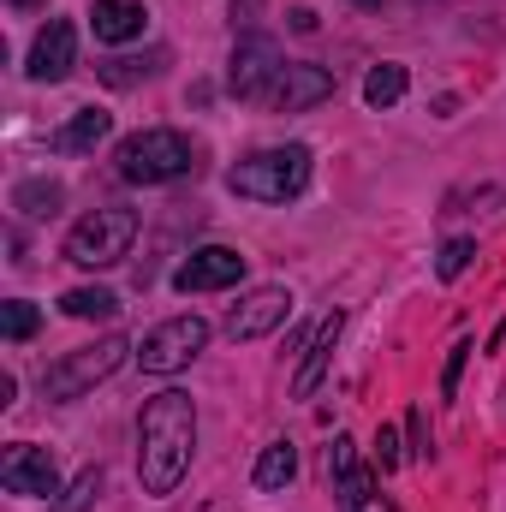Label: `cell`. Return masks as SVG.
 Here are the masks:
<instances>
[{
    "mask_svg": "<svg viewBox=\"0 0 506 512\" xmlns=\"http://www.w3.org/2000/svg\"><path fill=\"white\" fill-rule=\"evenodd\" d=\"M328 96H334V72H328V66L286 60L262 108H274V114H304V108H316V102H328Z\"/></svg>",
    "mask_w": 506,
    "mask_h": 512,
    "instance_id": "cell-8",
    "label": "cell"
},
{
    "mask_svg": "<svg viewBox=\"0 0 506 512\" xmlns=\"http://www.w3.org/2000/svg\"><path fill=\"white\" fill-rule=\"evenodd\" d=\"M286 316H292V292H286V286H256L251 298L233 304L227 334H233V340H262V334H274Z\"/></svg>",
    "mask_w": 506,
    "mask_h": 512,
    "instance_id": "cell-12",
    "label": "cell"
},
{
    "mask_svg": "<svg viewBox=\"0 0 506 512\" xmlns=\"http://www.w3.org/2000/svg\"><path fill=\"white\" fill-rule=\"evenodd\" d=\"M227 185H233L239 197H251V203H292V197L310 185V149H304V143L256 149V155H245V161L227 173Z\"/></svg>",
    "mask_w": 506,
    "mask_h": 512,
    "instance_id": "cell-3",
    "label": "cell"
},
{
    "mask_svg": "<svg viewBox=\"0 0 506 512\" xmlns=\"http://www.w3.org/2000/svg\"><path fill=\"white\" fill-rule=\"evenodd\" d=\"M334 495H340V507L358 512L370 501V471H358V465H346V471H334Z\"/></svg>",
    "mask_w": 506,
    "mask_h": 512,
    "instance_id": "cell-21",
    "label": "cell"
},
{
    "mask_svg": "<svg viewBox=\"0 0 506 512\" xmlns=\"http://www.w3.org/2000/svg\"><path fill=\"white\" fill-rule=\"evenodd\" d=\"M233 18L239 24H256V0H233Z\"/></svg>",
    "mask_w": 506,
    "mask_h": 512,
    "instance_id": "cell-27",
    "label": "cell"
},
{
    "mask_svg": "<svg viewBox=\"0 0 506 512\" xmlns=\"http://www.w3.org/2000/svg\"><path fill=\"white\" fill-rule=\"evenodd\" d=\"M72 60H78V30H72L66 18H48V24L36 30V42H30L24 72H30L36 84H60V78L72 72Z\"/></svg>",
    "mask_w": 506,
    "mask_h": 512,
    "instance_id": "cell-11",
    "label": "cell"
},
{
    "mask_svg": "<svg viewBox=\"0 0 506 512\" xmlns=\"http://www.w3.org/2000/svg\"><path fill=\"white\" fill-rule=\"evenodd\" d=\"M108 131H114V114H102V108H78L66 126L54 131V149H60V155H90Z\"/></svg>",
    "mask_w": 506,
    "mask_h": 512,
    "instance_id": "cell-15",
    "label": "cell"
},
{
    "mask_svg": "<svg viewBox=\"0 0 506 512\" xmlns=\"http://www.w3.org/2000/svg\"><path fill=\"white\" fill-rule=\"evenodd\" d=\"M60 197H66V191H60L54 179H24V185L12 191V209H18V215H30V221H42V215H54V209H60Z\"/></svg>",
    "mask_w": 506,
    "mask_h": 512,
    "instance_id": "cell-18",
    "label": "cell"
},
{
    "mask_svg": "<svg viewBox=\"0 0 506 512\" xmlns=\"http://www.w3.org/2000/svg\"><path fill=\"white\" fill-rule=\"evenodd\" d=\"M0 483H6V495H60V465L48 459V447H30V441H18V447H6V459H0Z\"/></svg>",
    "mask_w": 506,
    "mask_h": 512,
    "instance_id": "cell-9",
    "label": "cell"
},
{
    "mask_svg": "<svg viewBox=\"0 0 506 512\" xmlns=\"http://www.w3.org/2000/svg\"><path fill=\"white\" fill-rule=\"evenodd\" d=\"M239 280H245V256L227 251V245L191 251L185 262H179V274H173L179 292H221V286H239Z\"/></svg>",
    "mask_w": 506,
    "mask_h": 512,
    "instance_id": "cell-10",
    "label": "cell"
},
{
    "mask_svg": "<svg viewBox=\"0 0 506 512\" xmlns=\"http://www.w3.org/2000/svg\"><path fill=\"white\" fill-rule=\"evenodd\" d=\"M131 239H137V215L131 209H96V215H84L66 233V262H78V268H114V262L131 256Z\"/></svg>",
    "mask_w": 506,
    "mask_h": 512,
    "instance_id": "cell-5",
    "label": "cell"
},
{
    "mask_svg": "<svg viewBox=\"0 0 506 512\" xmlns=\"http://www.w3.org/2000/svg\"><path fill=\"white\" fill-rule=\"evenodd\" d=\"M143 24H149V12H143L137 0H96V6H90L96 42H131V36H143Z\"/></svg>",
    "mask_w": 506,
    "mask_h": 512,
    "instance_id": "cell-14",
    "label": "cell"
},
{
    "mask_svg": "<svg viewBox=\"0 0 506 512\" xmlns=\"http://www.w3.org/2000/svg\"><path fill=\"white\" fill-rule=\"evenodd\" d=\"M96 495H102V471H84V477H78V483L66 489V501H60L54 512H84L90 501H96Z\"/></svg>",
    "mask_w": 506,
    "mask_h": 512,
    "instance_id": "cell-23",
    "label": "cell"
},
{
    "mask_svg": "<svg viewBox=\"0 0 506 512\" xmlns=\"http://www.w3.org/2000/svg\"><path fill=\"white\" fill-rule=\"evenodd\" d=\"M12 6H24V12H30V6H42V0H12Z\"/></svg>",
    "mask_w": 506,
    "mask_h": 512,
    "instance_id": "cell-28",
    "label": "cell"
},
{
    "mask_svg": "<svg viewBox=\"0 0 506 512\" xmlns=\"http://www.w3.org/2000/svg\"><path fill=\"white\" fill-rule=\"evenodd\" d=\"M340 328H346V316L334 310V316L316 328V340L304 346V364H298V376H292V393H298V399H310V393H316L322 370H328V358H334V346H340Z\"/></svg>",
    "mask_w": 506,
    "mask_h": 512,
    "instance_id": "cell-13",
    "label": "cell"
},
{
    "mask_svg": "<svg viewBox=\"0 0 506 512\" xmlns=\"http://www.w3.org/2000/svg\"><path fill=\"white\" fill-rule=\"evenodd\" d=\"M465 364H471V340H459V346L447 352V370H441V399H453V393H459V376H465Z\"/></svg>",
    "mask_w": 506,
    "mask_h": 512,
    "instance_id": "cell-24",
    "label": "cell"
},
{
    "mask_svg": "<svg viewBox=\"0 0 506 512\" xmlns=\"http://www.w3.org/2000/svg\"><path fill=\"white\" fill-rule=\"evenodd\" d=\"M191 447H197V405L191 393L167 387L143 405L137 417V477L143 495H173L191 471Z\"/></svg>",
    "mask_w": 506,
    "mask_h": 512,
    "instance_id": "cell-1",
    "label": "cell"
},
{
    "mask_svg": "<svg viewBox=\"0 0 506 512\" xmlns=\"http://www.w3.org/2000/svg\"><path fill=\"white\" fill-rule=\"evenodd\" d=\"M405 84H411L405 66H376V72L364 78V102H370V108H393V102L405 96Z\"/></svg>",
    "mask_w": 506,
    "mask_h": 512,
    "instance_id": "cell-19",
    "label": "cell"
},
{
    "mask_svg": "<svg viewBox=\"0 0 506 512\" xmlns=\"http://www.w3.org/2000/svg\"><path fill=\"white\" fill-rule=\"evenodd\" d=\"M131 340L126 334H108L96 346H78V352H60L48 370H42V399H84L96 382H108L120 364H126Z\"/></svg>",
    "mask_w": 506,
    "mask_h": 512,
    "instance_id": "cell-4",
    "label": "cell"
},
{
    "mask_svg": "<svg viewBox=\"0 0 506 512\" xmlns=\"http://www.w3.org/2000/svg\"><path fill=\"white\" fill-rule=\"evenodd\" d=\"M114 167H120L126 185H173V179H185V173L197 167V149H191L185 131L149 126V131H137V137L120 143Z\"/></svg>",
    "mask_w": 506,
    "mask_h": 512,
    "instance_id": "cell-2",
    "label": "cell"
},
{
    "mask_svg": "<svg viewBox=\"0 0 506 512\" xmlns=\"http://www.w3.org/2000/svg\"><path fill=\"white\" fill-rule=\"evenodd\" d=\"M203 346H209V322H203V316H173V322L149 328L131 358H137L143 376H173V370H185Z\"/></svg>",
    "mask_w": 506,
    "mask_h": 512,
    "instance_id": "cell-6",
    "label": "cell"
},
{
    "mask_svg": "<svg viewBox=\"0 0 506 512\" xmlns=\"http://www.w3.org/2000/svg\"><path fill=\"white\" fill-rule=\"evenodd\" d=\"M42 328V310L30 304V298H12V304H0V334L6 340H30Z\"/></svg>",
    "mask_w": 506,
    "mask_h": 512,
    "instance_id": "cell-20",
    "label": "cell"
},
{
    "mask_svg": "<svg viewBox=\"0 0 506 512\" xmlns=\"http://www.w3.org/2000/svg\"><path fill=\"white\" fill-rule=\"evenodd\" d=\"M292 477H298V447H292V441L262 447V459H256V489H286Z\"/></svg>",
    "mask_w": 506,
    "mask_h": 512,
    "instance_id": "cell-17",
    "label": "cell"
},
{
    "mask_svg": "<svg viewBox=\"0 0 506 512\" xmlns=\"http://www.w3.org/2000/svg\"><path fill=\"white\" fill-rule=\"evenodd\" d=\"M149 72H155V66H143V60H108V66H102L108 84H137V78H149Z\"/></svg>",
    "mask_w": 506,
    "mask_h": 512,
    "instance_id": "cell-25",
    "label": "cell"
},
{
    "mask_svg": "<svg viewBox=\"0 0 506 512\" xmlns=\"http://www.w3.org/2000/svg\"><path fill=\"white\" fill-rule=\"evenodd\" d=\"M376 459H381V471H393V465H399V435H393V429H381V435H376Z\"/></svg>",
    "mask_w": 506,
    "mask_h": 512,
    "instance_id": "cell-26",
    "label": "cell"
},
{
    "mask_svg": "<svg viewBox=\"0 0 506 512\" xmlns=\"http://www.w3.org/2000/svg\"><path fill=\"white\" fill-rule=\"evenodd\" d=\"M280 48L268 42V36H239V48H233V66H227V84H233V96L239 102H268V90H274V78H280Z\"/></svg>",
    "mask_w": 506,
    "mask_h": 512,
    "instance_id": "cell-7",
    "label": "cell"
},
{
    "mask_svg": "<svg viewBox=\"0 0 506 512\" xmlns=\"http://www.w3.org/2000/svg\"><path fill=\"white\" fill-rule=\"evenodd\" d=\"M471 256H477V239H447L441 256H435V274H441V280H459V274L471 268Z\"/></svg>",
    "mask_w": 506,
    "mask_h": 512,
    "instance_id": "cell-22",
    "label": "cell"
},
{
    "mask_svg": "<svg viewBox=\"0 0 506 512\" xmlns=\"http://www.w3.org/2000/svg\"><path fill=\"white\" fill-rule=\"evenodd\" d=\"M60 310H66L72 322H114V316H120V298H114L108 286H72V292L60 298Z\"/></svg>",
    "mask_w": 506,
    "mask_h": 512,
    "instance_id": "cell-16",
    "label": "cell"
}]
</instances>
